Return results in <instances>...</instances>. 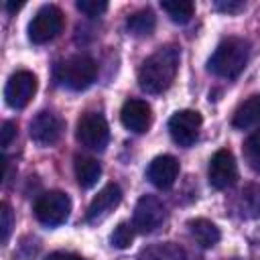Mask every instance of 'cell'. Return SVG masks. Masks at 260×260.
Wrapping results in <instances>:
<instances>
[{"label":"cell","instance_id":"6da1fadb","mask_svg":"<svg viewBox=\"0 0 260 260\" xmlns=\"http://www.w3.org/2000/svg\"><path fill=\"white\" fill-rule=\"evenodd\" d=\"M179 49L175 45H165L156 49L138 69V85L146 93H162L175 81L179 71Z\"/></svg>","mask_w":260,"mask_h":260},{"label":"cell","instance_id":"7a4b0ae2","mask_svg":"<svg viewBox=\"0 0 260 260\" xmlns=\"http://www.w3.org/2000/svg\"><path fill=\"white\" fill-rule=\"evenodd\" d=\"M248 59L250 43L242 37H228L217 45V49L209 57L207 69L221 79H234L244 71Z\"/></svg>","mask_w":260,"mask_h":260},{"label":"cell","instance_id":"3957f363","mask_svg":"<svg viewBox=\"0 0 260 260\" xmlns=\"http://www.w3.org/2000/svg\"><path fill=\"white\" fill-rule=\"evenodd\" d=\"M57 81L73 91L87 89L98 75V65L89 55H73L57 65Z\"/></svg>","mask_w":260,"mask_h":260},{"label":"cell","instance_id":"277c9868","mask_svg":"<svg viewBox=\"0 0 260 260\" xmlns=\"http://www.w3.org/2000/svg\"><path fill=\"white\" fill-rule=\"evenodd\" d=\"M63 22L65 20L61 8H57L55 4H45L28 22V39L35 45H45L63 30Z\"/></svg>","mask_w":260,"mask_h":260},{"label":"cell","instance_id":"5b68a950","mask_svg":"<svg viewBox=\"0 0 260 260\" xmlns=\"http://www.w3.org/2000/svg\"><path fill=\"white\" fill-rule=\"evenodd\" d=\"M71 213V199L63 191H47L35 201V217L49 228L61 225Z\"/></svg>","mask_w":260,"mask_h":260},{"label":"cell","instance_id":"8992f818","mask_svg":"<svg viewBox=\"0 0 260 260\" xmlns=\"http://www.w3.org/2000/svg\"><path fill=\"white\" fill-rule=\"evenodd\" d=\"M75 138L81 146L89 150H104L110 140V128L102 114L85 112L75 126Z\"/></svg>","mask_w":260,"mask_h":260},{"label":"cell","instance_id":"52a82bcc","mask_svg":"<svg viewBox=\"0 0 260 260\" xmlns=\"http://www.w3.org/2000/svg\"><path fill=\"white\" fill-rule=\"evenodd\" d=\"M35 91H37V75L32 71L20 69L8 77L6 87H4V100L10 108L22 110L32 100Z\"/></svg>","mask_w":260,"mask_h":260},{"label":"cell","instance_id":"ba28073f","mask_svg":"<svg viewBox=\"0 0 260 260\" xmlns=\"http://www.w3.org/2000/svg\"><path fill=\"white\" fill-rule=\"evenodd\" d=\"M165 217H167V211H165L162 201L154 195H142L136 201L134 215H132V225L140 234H150L156 228H160Z\"/></svg>","mask_w":260,"mask_h":260},{"label":"cell","instance_id":"9c48e42d","mask_svg":"<svg viewBox=\"0 0 260 260\" xmlns=\"http://www.w3.org/2000/svg\"><path fill=\"white\" fill-rule=\"evenodd\" d=\"M201 124H203V118H201L199 112H195V110H179L169 120L171 138L179 146H191L199 136Z\"/></svg>","mask_w":260,"mask_h":260},{"label":"cell","instance_id":"30bf717a","mask_svg":"<svg viewBox=\"0 0 260 260\" xmlns=\"http://www.w3.org/2000/svg\"><path fill=\"white\" fill-rule=\"evenodd\" d=\"M207 177H209V185L213 189H228L236 183L238 179V167H236V158L232 154V150L228 148H219L211 160H209V169H207Z\"/></svg>","mask_w":260,"mask_h":260},{"label":"cell","instance_id":"8fae6325","mask_svg":"<svg viewBox=\"0 0 260 260\" xmlns=\"http://www.w3.org/2000/svg\"><path fill=\"white\" fill-rule=\"evenodd\" d=\"M28 134H30V140L41 144V146H51L55 144L61 134H63V120L53 114V112H39L30 124H28Z\"/></svg>","mask_w":260,"mask_h":260},{"label":"cell","instance_id":"7c38bea8","mask_svg":"<svg viewBox=\"0 0 260 260\" xmlns=\"http://www.w3.org/2000/svg\"><path fill=\"white\" fill-rule=\"evenodd\" d=\"M120 120L126 130L134 132V134H142L150 128V122H152L150 106L144 100L130 98L124 102V106L120 110Z\"/></svg>","mask_w":260,"mask_h":260},{"label":"cell","instance_id":"4fadbf2b","mask_svg":"<svg viewBox=\"0 0 260 260\" xmlns=\"http://www.w3.org/2000/svg\"><path fill=\"white\" fill-rule=\"evenodd\" d=\"M122 201V189L116 185V183H108L89 203L87 207V215L85 219L89 223H95V221H102L112 209H116Z\"/></svg>","mask_w":260,"mask_h":260},{"label":"cell","instance_id":"5bb4252c","mask_svg":"<svg viewBox=\"0 0 260 260\" xmlns=\"http://www.w3.org/2000/svg\"><path fill=\"white\" fill-rule=\"evenodd\" d=\"M148 181L158 189H171L179 177V160L171 154L156 156L146 171Z\"/></svg>","mask_w":260,"mask_h":260},{"label":"cell","instance_id":"9a60e30c","mask_svg":"<svg viewBox=\"0 0 260 260\" xmlns=\"http://www.w3.org/2000/svg\"><path fill=\"white\" fill-rule=\"evenodd\" d=\"M236 211L244 219H260V185H246L236 199Z\"/></svg>","mask_w":260,"mask_h":260},{"label":"cell","instance_id":"2e32d148","mask_svg":"<svg viewBox=\"0 0 260 260\" xmlns=\"http://www.w3.org/2000/svg\"><path fill=\"white\" fill-rule=\"evenodd\" d=\"M232 124H234V128H240V130H246V128L260 124V93L250 95L248 100H244L236 108Z\"/></svg>","mask_w":260,"mask_h":260},{"label":"cell","instance_id":"e0dca14e","mask_svg":"<svg viewBox=\"0 0 260 260\" xmlns=\"http://www.w3.org/2000/svg\"><path fill=\"white\" fill-rule=\"evenodd\" d=\"M136 260H189L187 252L175 244V242H162V244H150L144 246L138 252Z\"/></svg>","mask_w":260,"mask_h":260},{"label":"cell","instance_id":"ac0fdd59","mask_svg":"<svg viewBox=\"0 0 260 260\" xmlns=\"http://www.w3.org/2000/svg\"><path fill=\"white\" fill-rule=\"evenodd\" d=\"M187 225H189L191 236L195 238V242H197L201 248H213V246L219 242V238H221L219 228H217L213 221L205 219V217L189 219V223H187Z\"/></svg>","mask_w":260,"mask_h":260},{"label":"cell","instance_id":"d6986e66","mask_svg":"<svg viewBox=\"0 0 260 260\" xmlns=\"http://www.w3.org/2000/svg\"><path fill=\"white\" fill-rule=\"evenodd\" d=\"M73 169H75V179H77L79 187H83V189L93 187L98 183V179L102 177V167L91 156H77Z\"/></svg>","mask_w":260,"mask_h":260},{"label":"cell","instance_id":"ffe728a7","mask_svg":"<svg viewBox=\"0 0 260 260\" xmlns=\"http://www.w3.org/2000/svg\"><path fill=\"white\" fill-rule=\"evenodd\" d=\"M126 26L134 37H148L156 28V16L150 8H140L128 16Z\"/></svg>","mask_w":260,"mask_h":260},{"label":"cell","instance_id":"44dd1931","mask_svg":"<svg viewBox=\"0 0 260 260\" xmlns=\"http://www.w3.org/2000/svg\"><path fill=\"white\" fill-rule=\"evenodd\" d=\"M160 8L169 14V18L177 24H185L191 20L195 12V4L189 0H173V2H160Z\"/></svg>","mask_w":260,"mask_h":260},{"label":"cell","instance_id":"7402d4cb","mask_svg":"<svg viewBox=\"0 0 260 260\" xmlns=\"http://www.w3.org/2000/svg\"><path fill=\"white\" fill-rule=\"evenodd\" d=\"M242 152H244V158H246L248 167H250L252 171L260 173V126L244 140Z\"/></svg>","mask_w":260,"mask_h":260},{"label":"cell","instance_id":"603a6c76","mask_svg":"<svg viewBox=\"0 0 260 260\" xmlns=\"http://www.w3.org/2000/svg\"><path fill=\"white\" fill-rule=\"evenodd\" d=\"M134 225L132 223H126V221H122V223H118L116 225V230L112 232V236H110V242H112V246H116V248H128L130 244H132V240H134Z\"/></svg>","mask_w":260,"mask_h":260},{"label":"cell","instance_id":"cb8c5ba5","mask_svg":"<svg viewBox=\"0 0 260 260\" xmlns=\"http://www.w3.org/2000/svg\"><path fill=\"white\" fill-rule=\"evenodd\" d=\"M12 223H14L12 209H10V205L4 201V203L0 205V242H2V244L8 242L10 232H12Z\"/></svg>","mask_w":260,"mask_h":260},{"label":"cell","instance_id":"d4e9b609","mask_svg":"<svg viewBox=\"0 0 260 260\" xmlns=\"http://www.w3.org/2000/svg\"><path fill=\"white\" fill-rule=\"evenodd\" d=\"M77 10H81L85 16H102L108 10V2L106 0H77Z\"/></svg>","mask_w":260,"mask_h":260},{"label":"cell","instance_id":"484cf974","mask_svg":"<svg viewBox=\"0 0 260 260\" xmlns=\"http://www.w3.org/2000/svg\"><path fill=\"white\" fill-rule=\"evenodd\" d=\"M14 136H16V124L10 122V120H6L2 124V130H0V146L6 150L10 146V142L14 140Z\"/></svg>","mask_w":260,"mask_h":260},{"label":"cell","instance_id":"4316f807","mask_svg":"<svg viewBox=\"0 0 260 260\" xmlns=\"http://www.w3.org/2000/svg\"><path fill=\"white\" fill-rule=\"evenodd\" d=\"M215 8L221 10V12H238V10L244 8V2L242 0H228V2L225 0H217Z\"/></svg>","mask_w":260,"mask_h":260},{"label":"cell","instance_id":"83f0119b","mask_svg":"<svg viewBox=\"0 0 260 260\" xmlns=\"http://www.w3.org/2000/svg\"><path fill=\"white\" fill-rule=\"evenodd\" d=\"M47 260H87V258H83V256H79V254H73V252H53V254H49L47 256Z\"/></svg>","mask_w":260,"mask_h":260},{"label":"cell","instance_id":"f1b7e54d","mask_svg":"<svg viewBox=\"0 0 260 260\" xmlns=\"http://www.w3.org/2000/svg\"><path fill=\"white\" fill-rule=\"evenodd\" d=\"M20 8V4H14V2H6V10L8 12H14V10H18Z\"/></svg>","mask_w":260,"mask_h":260}]
</instances>
